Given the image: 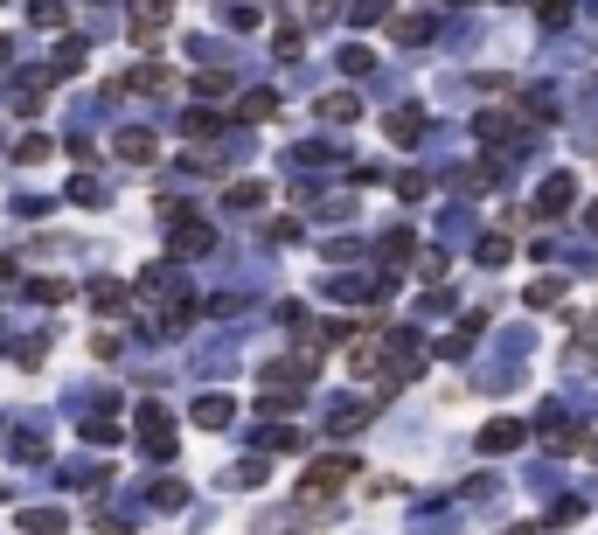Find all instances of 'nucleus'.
Instances as JSON below:
<instances>
[{
  "label": "nucleus",
  "mask_w": 598,
  "mask_h": 535,
  "mask_svg": "<svg viewBox=\"0 0 598 535\" xmlns=\"http://www.w3.org/2000/svg\"><path fill=\"white\" fill-rule=\"evenodd\" d=\"M202 244H209V230H202V223H181V230H174V251H181V258H195Z\"/></svg>",
  "instance_id": "1a4fd4ad"
},
{
  "label": "nucleus",
  "mask_w": 598,
  "mask_h": 535,
  "mask_svg": "<svg viewBox=\"0 0 598 535\" xmlns=\"http://www.w3.org/2000/svg\"><path fill=\"white\" fill-rule=\"evenodd\" d=\"M140 438H147V452H160V459L174 452V424H167V410H160V403L140 410Z\"/></svg>",
  "instance_id": "f257e3e1"
},
{
  "label": "nucleus",
  "mask_w": 598,
  "mask_h": 535,
  "mask_svg": "<svg viewBox=\"0 0 598 535\" xmlns=\"http://www.w3.org/2000/svg\"><path fill=\"white\" fill-rule=\"evenodd\" d=\"M480 258H487V265H508V258H515V244H508V237H487V244H480Z\"/></svg>",
  "instance_id": "ddd939ff"
},
{
  "label": "nucleus",
  "mask_w": 598,
  "mask_h": 535,
  "mask_svg": "<svg viewBox=\"0 0 598 535\" xmlns=\"http://www.w3.org/2000/svg\"><path fill=\"white\" fill-rule=\"evenodd\" d=\"M153 133H119V160H133V167H153Z\"/></svg>",
  "instance_id": "39448f33"
},
{
  "label": "nucleus",
  "mask_w": 598,
  "mask_h": 535,
  "mask_svg": "<svg viewBox=\"0 0 598 535\" xmlns=\"http://www.w3.org/2000/svg\"><path fill=\"white\" fill-rule=\"evenodd\" d=\"M508 535H536V529H508Z\"/></svg>",
  "instance_id": "a211bd4d"
},
{
  "label": "nucleus",
  "mask_w": 598,
  "mask_h": 535,
  "mask_svg": "<svg viewBox=\"0 0 598 535\" xmlns=\"http://www.w3.org/2000/svg\"><path fill=\"white\" fill-rule=\"evenodd\" d=\"M42 153H49V139H42V133H28V139H21V146H14V160H21V167H35Z\"/></svg>",
  "instance_id": "f8f14e48"
},
{
  "label": "nucleus",
  "mask_w": 598,
  "mask_h": 535,
  "mask_svg": "<svg viewBox=\"0 0 598 535\" xmlns=\"http://www.w3.org/2000/svg\"><path fill=\"white\" fill-rule=\"evenodd\" d=\"M91 299H98V313H126V285H119V278H98Z\"/></svg>",
  "instance_id": "423d86ee"
},
{
  "label": "nucleus",
  "mask_w": 598,
  "mask_h": 535,
  "mask_svg": "<svg viewBox=\"0 0 598 535\" xmlns=\"http://www.w3.org/2000/svg\"><path fill=\"white\" fill-rule=\"evenodd\" d=\"M550 299H564V278H536L529 285V306H550Z\"/></svg>",
  "instance_id": "9b49d317"
},
{
  "label": "nucleus",
  "mask_w": 598,
  "mask_h": 535,
  "mask_svg": "<svg viewBox=\"0 0 598 535\" xmlns=\"http://www.w3.org/2000/svg\"><path fill=\"white\" fill-rule=\"evenodd\" d=\"M84 438H91V445H112V438H119V424H112V417H91V424H84Z\"/></svg>",
  "instance_id": "4468645a"
},
{
  "label": "nucleus",
  "mask_w": 598,
  "mask_h": 535,
  "mask_svg": "<svg viewBox=\"0 0 598 535\" xmlns=\"http://www.w3.org/2000/svg\"><path fill=\"white\" fill-rule=\"evenodd\" d=\"M195 424L223 431V424H230V397H202V403H195Z\"/></svg>",
  "instance_id": "0eeeda50"
},
{
  "label": "nucleus",
  "mask_w": 598,
  "mask_h": 535,
  "mask_svg": "<svg viewBox=\"0 0 598 535\" xmlns=\"http://www.w3.org/2000/svg\"><path fill=\"white\" fill-rule=\"evenodd\" d=\"M320 112H327V119H334V126H348V119H355V98H327V105H320Z\"/></svg>",
  "instance_id": "dca6fc26"
},
{
  "label": "nucleus",
  "mask_w": 598,
  "mask_h": 535,
  "mask_svg": "<svg viewBox=\"0 0 598 535\" xmlns=\"http://www.w3.org/2000/svg\"><path fill=\"white\" fill-rule=\"evenodd\" d=\"M21 529H28V535H63V515H56V508H28Z\"/></svg>",
  "instance_id": "6e6552de"
},
{
  "label": "nucleus",
  "mask_w": 598,
  "mask_h": 535,
  "mask_svg": "<svg viewBox=\"0 0 598 535\" xmlns=\"http://www.w3.org/2000/svg\"><path fill=\"white\" fill-rule=\"evenodd\" d=\"M160 28H167V0H133V35H140V42H153Z\"/></svg>",
  "instance_id": "f03ea898"
},
{
  "label": "nucleus",
  "mask_w": 598,
  "mask_h": 535,
  "mask_svg": "<svg viewBox=\"0 0 598 535\" xmlns=\"http://www.w3.org/2000/svg\"><path fill=\"white\" fill-rule=\"evenodd\" d=\"M536 209H543V216H564V209H571V174H550L543 195H536Z\"/></svg>",
  "instance_id": "7ed1b4c3"
},
{
  "label": "nucleus",
  "mask_w": 598,
  "mask_h": 535,
  "mask_svg": "<svg viewBox=\"0 0 598 535\" xmlns=\"http://www.w3.org/2000/svg\"><path fill=\"white\" fill-rule=\"evenodd\" d=\"M515 445H522V424H508V417L480 431V452H515Z\"/></svg>",
  "instance_id": "20e7f679"
},
{
  "label": "nucleus",
  "mask_w": 598,
  "mask_h": 535,
  "mask_svg": "<svg viewBox=\"0 0 598 535\" xmlns=\"http://www.w3.org/2000/svg\"><path fill=\"white\" fill-rule=\"evenodd\" d=\"M244 119H272V91H251L244 98Z\"/></svg>",
  "instance_id": "2eb2a0df"
},
{
  "label": "nucleus",
  "mask_w": 598,
  "mask_h": 535,
  "mask_svg": "<svg viewBox=\"0 0 598 535\" xmlns=\"http://www.w3.org/2000/svg\"><path fill=\"white\" fill-rule=\"evenodd\" d=\"M418 126H425V112L411 105V112H397V119H390V139H418Z\"/></svg>",
  "instance_id": "9d476101"
},
{
  "label": "nucleus",
  "mask_w": 598,
  "mask_h": 535,
  "mask_svg": "<svg viewBox=\"0 0 598 535\" xmlns=\"http://www.w3.org/2000/svg\"><path fill=\"white\" fill-rule=\"evenodd\" d=\"M230 202H237V209H251V202H265V188H258V181H237V188H230Z\"/></svg>",
  "instance_id": "f3484780"
}]
</instances>
